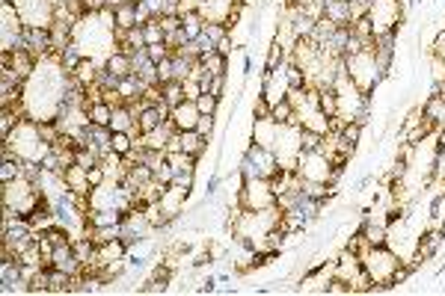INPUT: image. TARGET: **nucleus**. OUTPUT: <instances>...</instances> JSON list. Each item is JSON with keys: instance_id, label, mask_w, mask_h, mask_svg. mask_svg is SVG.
<instances>
[{"instance_id": "1", "label": "nucleus", "mask_w": 445, "mask_h": 296, "mask_svg": "<svg viewBox=\"0 0 445 296\" xmlns=\"http://www.w3.org/2000/svg\"><path fill=\"white\" fill-rule=\"evenodd\" d=\"M42 190L36 181L30 178H15L9 184H0V204H3V216H33V211L42 204Z\"/></svg>"}, {"instance_id": "2", "label": "nucleus", "mask_w": 445, "mask_h": 296, "mask_svg": "<svg viewBox=\"0 0 445 296\" xmlns=\"http://www.w3.org/2000/svg\"><path fill=\"white\" fill-rule=\"evenodd\" d=\"M359 258H362V270H365V276L371 279V284H380V288H386V290L395 288V279H398V270H400V264H404V258L395 255L386 243L383 246H369Z\"/></svg>"}, {"instance_id": "3", "label": "nucleus", "mask_w": 445, "mask_h": 296, "mask_svg": "<svg viewBox=\"0 0 445 296\" xmlns=\"http://www.w3.org/2000/svg\"><path fill=\"white\" fill-rule=\"evenodd\" d=\"M344 60V71L350 74V80L359 86V89L365 95H374L377 89H380V83L386 80V74L383 69L377 65V57H374V51H359V53H348V57H341Z\"/></svg>"}, {"instance_id": "4", "label": "nucleus", "mask_w": 445, "mask_h": 296, "mask_svg": "<svg viewBox=\"0 0 445 296\" xmlns=\"http://www.w3.org/2000/svg\"><path fill=\"white\" fill-rule=\"evenodd\" d=\"M3 146L13 148L18 160H36V163L51 151L48 142H42L39 137V125L30 122V119H21V125L3 139Z\"/></svg>"}, {"instance_id": "5", "label": "nucleus", "mask_w": 445, "mask_h": 296, "mask_svg": "<svg viewBox=\"0 0 445 296\" xmlns=\"http://www.w3.org/2000/svg\"><path fill=\"white\" fill-rule=\"evenodd\" d=\"M297 175L303 181H318V184H339L344 169L332 166V160L324 151H303L297 160Z\"/></svg>"}, {"instance_id": "6", "label": "nucleus", "mask_w": 445, "mask_h": 296, "mask_svg": "<svg viewBox=\"0 0 445 296\" xmlns=\"http://www.w3.org/2000/svg\"><path fill=\"white\" fill-rule=\"evenodd\" d=\"M407 18V9L400 0H371L369 3V21L374 27V36L383 33H398Z\"/></svg>"}, {"instance_id": "7", "label": "nucleus", "mask_w": 445, "mask_h": 296, "mask_svg": "<svg viewBox=\"0 0 445 296\" xmlns=\"http://www.w3.org/2000/svg\"><path fill=\"white\" fill-rule=\"evenodd\" d=\"M276 204L273 181L270 178H247L238 190V207L243 211H264V207Z\"/></svg>"}, {"instance_id": "8", "label": "nucleus", "mask_w": 445, "mask_h": 296, "mask_svg": "<svg viewBox=\"0 0 445 296\" xmlns=\"http://www.w3.org/2000/svg\"><path fill=\"white\" fill-rule=\"evenodd\" d=\"M288 89H291V83H288V78H285V69H282V65H280V69H273V71H261V80H259V95H264L270 104H280V101H285Z\"/></svg>"}, {"instance_id": "9", "label": "nucleus", "mask_w": 445, "mask_h": 296, "mask_svg": "<svg viewBox=\"0 0 445 296\" xmlns=\"http://www.w3.org/2000/svg\"><path fill=\"white\" fill-rule=\"evenodd\" d=\"M243 155L252 160V166H255V172H259L261 178H273V175L280 172V160H276L273 148H261V146H255V142H250Z\"/></svg>"}, {"instance_id": "10", "label": "nucleus", "mask_w": 445, "mask_h": 296, "mask_svg": "<svg viewBox=\"0 0 445 296\" xmlns=\"http://www.w3.org/2000/svg\"><path fill=\"white\" fill-rule=\"evenodd\" d=\"M276 134H280V122L276 119H252V128H250V142L261 148H273Z\"/></svg>"}, {"instance_id": "11", "label": "nucleus", "mask_w": 445, "mask_h": 296, "mask_svg": "<svg viewBox=\"0 0 445 296\" xmlns=\"http://www.w3.org/2000/svg\"><path fill=\"white\" fill-rule=\"evenodd\" d=\"M199 116H202V113H199L196 101H181L178 107H172V113H170L172 125H175L178 130H196Z\"/></svg>"}, {"instance_id": "12", "label": "nucleus", "mask_w": 445, "mask_h": 296, "mask_svg": "<svg viewBox=\"0 0 445 296\" xmlns=\"http://www.w3.org/2000/svg\"><path fill=\"white\" fill-rule=\"evenodd\" d=\"M51 267L65 270V272H72V276H81V270H83V264H81V261H77V255H74V246H72V243H63V246L54 249Z\"/></svg>"}, {"instance_id": "13", "label": "nucleus", "mask_w": 445, "mask_h": 296, "mask_svg": "<svg viewBox=\"0 0 445 296\" xmlns=\"http://www.w3.org/2000/svg\"><path fill=\"white\" fill-rule=\"evenodd\" d=\"M421 113L437 128H445V95L439 89H430V95L421 101Z\"/></svg>"}, {"instance_id": "14", "label": "nucleus", "mask_w": 445, "mask_h": 296, "mask_svg": "<svg viewBox=\"0 0 445 296\" xmlns=\"http://www.w3.org/2000/svg\"><path fill=\"white\" fill-rule=\"evenodd\" d=\"M161 207L166 214H170L172 219H181V214L187 211V193L175 190V187H166L163 195H161Z\"/></svg>"}, {"instance_id": "15", "label": "nucleus", "mask_w": 445, "mask_h": 296, "mask_svg": "<svg viewBox=\"0 0 445 296\" xmlns=\"http://www.w3.org/2000/svg\"><path fill=\"white\" fill-rule=\"evenodd\" d=\"M104 69L113 71L116 78H128V74H134V60H131V53H125V51H113V53H107Z\"/></svg>"}, {"instance_id": "16", "label": "nucleus", "mask_w": 445, "mask_h": 296, "mask_svg": "<svg viewBox=\"0 0 445 296\" xmlns=\"http://www.w3.org/2000/svg\"><path fill=\"white\" fill-rule=\"evenodd\" d=\"M63 178H65V184H69V190H74V193H89L92 187H89V175H86V169L83 166H69L63 172Z\"/></svg>"}, {"instance_id": "17", "label": "nucleus", "mask_w": 445, "mask_h": 296, "mask_svg": "<svg viewBox=\"0 0 445 296\" xmlns=\"http://www.w3.org/2000/svg\"><path fill=\"white\" fill-rule=\"evenodd\" d=\"M181 30H184V36H187V42H193V39H199L202 36V30H205V18H202V12H184L181 15Z\"/></svg>"}, {"instance_id": "18", "label": "nucleus", "mask_w": 445, "mask_h": 296, "mask_svg": "<svg viewBox=\"0 0 445 296\" xmlns=\"http://www.w3.org/2000/svg\"><path fill=\"white\" fill-rule=\"evenodd\" d=\"M199 62L208 69V74H229V57L220 51H211V53H202Z\"/></svg>"}, {"instance_id": "19", "label": "nucleus", "mask_w": 445, "mask_h": 296, "mask_svg": "<svg viewBox=\"0 0 445 296\" xmlns=\"http://www.w3.org/2000/svg\"><path fill=\"white\" fill-rule=\"evenodd\" d=\"M86 113H89V122H92V125H104V128H110V122H113V107L104 104V101L86 104Z\"/></svg>"}, {"instance_id": "20", "label": "nucleus", "mask_w": 445, "mask_h": 296, "mask_svg": "<svg viewBox=\"0 0 445 296\" xmlns=\"http://www.w3.org/2000/svg\"><path fill=\"white\" fill-rule=\"evenodd\" d=\"M116 12V30H131V27H140L137 24V3H125L113 9Z\"/></svg>"}, {"instance_id": "21", "label": "nucleus", "mask_w": 445, "mask_h": 296, "mask_svg": "<svg viewBox=\"0 0 445 296\" xmlns=\"http://www.w3.org/2000/svg\"><path fill=\"white\" fill-rule=\"evenodd\" d=\"M166 163L172 166V172H184V169H196L199 157L187 155V151H170V155H166Z\"/></svg>"}, {"instance_id": "22", "label": "nucleus", "mask_w": 445, "mask_h": 296, "mask_svg": "<svg viewBox=\"0 0 445 296\" xmlns=\"http://www.w3.org/2000/svg\"><path fill=\"white\" fill-rule=\"evenodd\" d=\"M134 146H137V139H134L128 130H113V142H110V148L116 151V155H122V157H128L131 151H134Z\"/></svg>"}, {"instance_id": "23", "label": "nucleus", "mask_w": 445, "mask_h": 296, "mask_svg": "<svg viewBox=\"0 0 445 296\" xmlns=\"http://www.w3.org/2000/svg\"><path fill=\"white\" fill-rule=\"evenodd\" d=\"M18 125H21V116L15 113V110L13 107H0V137L6 139Z\"/></svg>"}, {"instance_id": "24", "label": "nucleus", "mask_w": 445, "mask_h": 296, "mask_svg": "<svg viewBox=\"0 0 445 296\" xmlns=\"http://www.w3.org/2000/svg\"><path fill=\"white\" fill-rule=\"evenodd\" d=\"M318 104L330 119L339 116V95H336V89H318Z\"/></svg>"}, {"instance_id": "25", "label": "nucleus", "mask_w": 445, "mask_h": 296, "mask_svg": "<svg viewBox=\"0 0 445 296\" xmlns=\"http://www.w3.org/2000/svg\"><path fill=\"white\" fill-rule=\"evenodd\" d=\"M339 134H341V139L344 142H348V146H359V142H362V134H365V125L362 122H344V128L339 130Z\"/></svg>"}, {"instance_id": "26", "label": "nucleus", "mask_w": 445, "mask_h": 296, "mask_svg": "<svg viewBox=\"0 0 445 296\" xmlns=\"http://www.w3.org/2000/svg\"><path fill=\"white\" fill-rule=\"evenodd\" d=\"M193 184H196V169H184V172H175V175H172V184H170V187H175V190H181V193L191 195Z\"/></svg>"}, {"instance_id": "27", "label": "nucleus", "mask_w": 445, "mask_h": 296, "mask_svg": "<svg viewBox=\"0 0 445 296\" xmlns=\"http://www.w3.org/2000/svg\"><path fill=\"white\" fill-rule=\"evenodd\" d=\"M74 163L77 166H83V169H92L102 163V151H95V148H77L74 151Z\"/></svg>"}, {"instance_id": "28", "label": "nucleus", "mask_w": 445, "mask_h": 296, "mask_svg": "<svg viewBox=\"0 0 445 296\" xmlns=\"http://www.w3.org/2000/svg\"><path fill=\"white\" fill-rule=\"evenodd\" d=\"M161 89H163V101L170 104V107H178L181 101H187V98H184V89H181V83H178V80H170V83H163Z\"/></svg>"}, {"instance_id": "29", "label": "nucleus", "mask_w": 445, "mask_h": 296, "mask_svg": "<svg viewBox=\"0 0 445 296\" xmlns=\"http://www.w3.org/2000/svg\"><path fill=\"white\" fill-rule=\"evenodd\" d=\"M202 36H205V39H211V42H214V45H220L222 39H229V36H232V30H229L226 24H217V21H205Z\"/></svg>"}, {"instance_id": "30", "label": "nucleus", "mask_w": 445, "mask_h": 296, "mask_svg": "<svg viewBox=\"0 0 445 296\" xmlns=\"http://www.w3.org/2000/svg\"><path fill=\"white\" fill-rule=\"evenodd\" d=\"M300 146H303V151H321V146H324V134L303 128L300 130Z\"/></svg>"}, {"instance_id": "31", "label": "nucleus", "mask_w": 445, "mask_h": 296, "mask_svg": "<svg viewBox=\"0 0 445 296\" xmlns=\"http://www.w3.org/2000/svg\"><path fill=\"white\" fill-rule=\"evenodd\" d=\"M196 107H199V113L202 116H217L220 113V98L211 95V92H202L196 98Z\"/></svg>"}, {"instance_id": "32", "label": "nucleus", "mask_w": 445, "mask_h": 296, "mask_svg": "<svg viewBox=\"0 0 445 296\" xmlns=\"http://www.w3.org/2000/svg\"><path fill=\"white\" fill-rule=\"evenodd\" d=\"M143 36H146V45H161V42L166 39V33L161 27V21L154 18V21H149V24L143 27Z\"/></svg>"}, {"instance_id": "33", "label": "nucleus", "mask_w": 445, "mask_h": 296, "mask_svg": "<svg viewBox=\"0 0 445 296\" xmlns=\"http://www.w3.org/2000/svg\"><path fill=\"white\" fill-rule=\"evenodd\" d=\"M21 178V163L18 160H0V184H9Z\"/></svg>"}, {"instance_id": "34", "label": "nucleus", "mask_w": 445, "mask_h": 296, "mask_svg": "<svg viewBox=\"0 0 445 296\" xmlns=\"http://www.w3.org/2000/svg\"><path fill=\"white\" fill-rule=\"evenodd\" d=\"M146 53H149L152 62H163L166 57H172V51H170L166 42H161V45H146Z\"/></svg>"}, {"instance_id": "35", "label": "nucleus", "mask_w": 445, "mask_h": 296, "mask_svg": "<svg viewBox=\"0 0 445 296\" xmlns=\"http://www.w3.org/2000/svg\"><path fill=\"white\" fill-rule=\"evenodd\" d=\"M214 128H217V116H199L196 130H199V134H202L205 139H214Z\"/></svg>"}, {"instance_id": "36", "label": "nucleus", "mask_w": 445, "mask_h": 296, "mask_svg": "<svg viewBox=\"0 0 445 296\" xmlns=\"http://www.w3.org/2000/svg\"><path fill=\"white\" fill-rule=\"evenodd\" d=\"M181 89H184V98H187V101H196V98L202 95V83L193 80V78H187V80H181Z\"/></svg>"}, {"instance_id": "37", "label": "nucleus", "mask_w": 445, "mask_h": 296, "mask_svg": "<svg viewBox=\"0 0 445 296\" xmlns=\"http://www.w3.org/2000/svg\"><path fill=\"white\" fill-rule=\"evenodd\" d=\"M86 175H89V187H102V184L107 181V172H104V166L98 163V166H92V169H86Z\"/></svg>"}, {"instance_id": "38", "label": "nucleus", "mask_w": 445, "mask_h": 296, "mask_svg": "<svg viewBox=\"0 0 445 296\" xmlns=\"http://www.w3.org/2000/svg\"><path fill=\"white\" fill-rule=\"evenodd\" d=\"M158 21H161V27H163L166 36H170V33H178V30H181V15H161Z\"/></svg>"}, {"instance_id": "39", "label": "nucleus", "mask_w": 445, "mask_h": 296, "mask_svg": "<svg viewBox=\"0 0 445 296\" xmlns=\"http://www.w3.org/2000/svg\"><path fill=\"white\" fill-rule=\"evenodd\" d=\"M158 80H161V86L172 80V57H166L163 62H158Z\"/></svg>"}, {"instance_id": "40", "label": "nucleus", "mask_w": 445, "mask_h": 296, "mask_svg": "<svg viewBox=\"0 0 445 296\" xmlns=\"http://www.w3.org/2000/svg\"><path fill=\"white\" fill-rule=\"evenodd\" d=\"M149 21H154V12H152V9H149L146 3H143V0H137V24H140V27H146Z\"/></svg>"}, {"instance_id": "41", "label": "nucleus", "mask_w": 445, "mask_h": 296, "mask_svg": "<svg viewBox=\"0 0 445 296\" xmlns=\"http://www.w3.org/2000/svg\"><path fill=\"white\" fill-rule=\"evenodd\" d=\"M125 3H131V0H104L107 9H119V6H125Z\"/></svg>"}, {"instance_id": "42", "label": "nucleus", "mask_w": 445, "mask_h": 296, "mask_svg": "<svg viewBox=\"0 0 445 296\" xmlns=\"http://www.w3.org/2000/svg\"><path fill=\"white\" fill-rule=\"evenodd\" d=\"M350 3H371V0H350Z\"/></svg>"}, {"instance_id": "43", "label": "nucleus", "mask_w": 445, "mask_h": 296, "mask_svg": "<svg viewBox=\"0 0 445 296\" xmlns=\"http://www.w3.org/2000/svg\"><path fill=\"white\" fill-rule=\"evenodd\" d=\"M131 3H137V0H131Z\"/></svg>"}]
</instances>
